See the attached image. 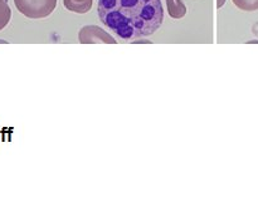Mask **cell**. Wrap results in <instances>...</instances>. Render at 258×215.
Wrapping results in <instances>:
<instances>
[{"mask_svg": "<svg viewBox=\"0 0 258 215\" xmlns=\"http://www.w3.org/2000/svg\"><path fill=\"white\" fill-rule=\"evenodd\" d=\"M100 20L122 39L154 34L164 20L161 0H98Z\"/></svg>", "mask_w": 258, "mask_h": 215, "instance_id": "cell-1", "label": "cell"}, {"mask_svg": "<svg viewBox=\"0 0 258 215\" xmlns=\"http://www.w3.org/2000/svg\"><path fill=\"white\" fill-rule=\"evenodd\" d=\"M17 9L32 19L49 17L57 7V0H14Z\"/></svg>", "mask_w": 258, "mask_h": 215, "instance_id": "cell-2", "label": "cell"}, {"mask_svg": "<svg viewBox=\"0 0 258 215\" xmlns=\"http://www.w3.org/2000/svg\"><path fill=\"white\" fill-rule=\"evenodd\" d=\"M78 40L81 44H116L115 38L97 25H85L78 32Z\"/></svg>", "mask_w": 258, "mask_h": 215, "instance_id": "cell-3", "label": "cell"}, {"mask_svg": "<svg viewBox=\"0 0 258 215\" xmlns=\"http://www.w3.org/2000/svg\"><path fill=\"white\" fill-rule=\"evenodd\" d=\"M66 9L70 12L78 13V14H85L92 7L93 0H63Z\"/></svg>", "mask_w": 258, "mask_h": 215, "instance_id": "cell-4", "label": "cell"}, {"mask_svg": "<svg viewBox=\"0 0 258 215\" xmlns=\"http://www.w3.org/2000/svg\"><path fill=\"white\" fill-rule=\"evenodd\" d=\"M169 14L174 19H180L186 14V7L183 0H166Z\"/></svg>", "mask_w": 258, "mask_h": 215, "instance_id": "cell-5", "label": "cell"}, {"mask_svg": "<svg viewBox=\"0 0 258 215\" xmlns=\"http://www.w3.org/2000/svg\"><path fill=\"white\" fill-rule=\"evenodd\" d=\"M12 17V10L7 4V0H0V30L7 27Z\"/></svg>", "mask_w": 258, "mask_h": 215, "instance_id": "cell-6", "label": "cell"}, {"mask_svg": "<svg viewBox=\"0 0 258 215\" xmlns=\"http://www.w3.org/2000/svg\"><path fill=\"white\" fill-rule=\"evenodd\" d=\"M237 8L246 12H254L258 10V0H232Z\"/></svg>", "mask_w": 258, "mask_h": 215, "instance_id": "cell-7", "label": "cell"}, {"mask_svg": "<svg viewBox=\"0 0 258 215\" xmlns=\"http://www.w3.org/2000/svg\"><path fill=\"white\" fill-rule=\"evenodd\" d=\"M224 3H226V0H217V7H218V8L223 7Z\"/></svg>", "mask_w": 258, "mask_h": 215, "instance_id": "cell-8", "label": "cell"}]
</instances>
